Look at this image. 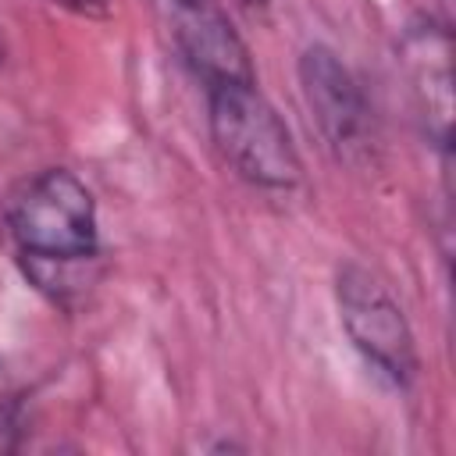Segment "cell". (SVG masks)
Wrapping results in <instances>:
<instances>
[{
  "label": "cell",
  "mask_w": 456,
  "mask_h": 456,
  "mask_svg": "<svg viewBox=\"0 0 456 456\" xmlns=\"http://www.w3.org/2000/svg\"><path fill=\"white\" fill-rule=\"evenodd\" d=\"M296 78L324 150L346 167L374 164L378 121L353 68L331 46L310 43L296 61Z\"/></svg>",
  "instance_id": "cell-4"
},
{
  "label": "cell",
  "mask_w": 456,
  "mask_h": 456,
  "mask_svg": "<svg viewBox=\"0 0 456 456\" xmlns=\"http://www.w3.org/2000/svg\"><path fill=\"white\" fill-rule=\"evenodd\" d=\"M0 221L25 278L68 306L100 260V214L93 189L68 167H39L18 178L0 200Z\"/></svg>",
  "instance_id": "cell-1"
},
{
  "label": "cell",
  "mask_w": 456,
  "mask_h": 456,
  "mask_svg": "<svg viewBox=\"0 0 456 456\" xmlns=\"http://www.w3.org/2000/svg\"><path fill=\"white\" fill-rule=\"evenodd\" d=\"M335 306L346 338L392 388H413L420 374V353L406 310L392 289L363 264L346 260L335 267Z\"/></svg>",
  "instance_id": "cell-3"
},
{
  "label": "cell",
  "mask_w": 456,
  "mask_h": 456,
  "mask_svg": "<svg viewBox=\"0 0 456 456\" xmlns=\"http://www.w3.org/2000/svg\"><path fill=\"white\" fill-rule=\"evenodd\" d=\"M399 68L406 75L420 128L449 164L452 142V36L449 21L413 18L399 36Z\"/></svg>",
  "instance_id": "cell-6"
},
{
  "label": "cell",
  "mask_w": 456,
  "mask_h": 456,
  "mask_svg": "<svg viewBox=\"0 0 456 456\" xmlns=\"http://www.w3.org/2000/svg\"><path fill=\"white\" fill-rule=\"evenodd\" d=\"M232 4H239V7H264L267 0H232Z\"/></svg>",
  "instance_id": "cell-8"
},
{
  "label": "cell",
  "mask_w": 456,
  "mask_h": 456,
  "mask_svg": "<svg viewBox=\"0 0 456 456\" xmlns=\"http://www.w3.org/2000/svg\"><path fill=\"white\" fill-rule=\"evenodd\" d=\"M160 25L200 89L256 78L253 53L221 0H153Z\"/></svg>",
  "instance_id": "cell-5"
},
{
  "label": "cell",
  "mask_w": 456,
  "mask_h": 456,
  "mask_svg": "<svg viewBox=\"0 0 456 456\" xmlns=\"http://www.w3.org/2000/svg\"><path fill=\"white\" fill-rule=\"evenodd\" d=\"M50 4L64 7V11L78 14V18H107L110 7H114V0H50Z\"/></svg>",
  "instance_id": "cell-7"
},
{
  "label": "cell",
  "mask_w": 456,
  "mask_h": 456,
  "mask_svg": "<svg viewBox=\"0 0 456 456\" xmlns=\"http://www.w3.org/2000/svg\"><path fill=\"white\" fill-rule=\"evenodd\" d=\"M203 100L210 142L239 182L260 192H292L303 185V157L292 132L256 78L203 89Z\"/></svg>",
  "instance_id": "cell-2"
}]
</instances>
